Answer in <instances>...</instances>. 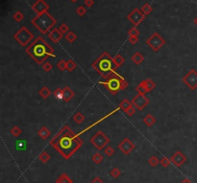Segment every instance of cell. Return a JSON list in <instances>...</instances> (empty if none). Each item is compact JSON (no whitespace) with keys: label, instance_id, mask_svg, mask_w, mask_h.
Segmentation results:
<instances>
[{"label":"cell","instance_id":"6da1fadb","mask_svg":"<svg viewBox=\"0 0 197 183\" xmlns=\"http://www.w3.org/2000/svg\"><path fill=\"white\" fill-rule=\"evenodd\" d=\"M50 145L64 159H69L82 147L83 140L68 126H63L51 139Z\"/></svg>","mask_w":197,"mask_h":183},{"label":"cell","instance_id":"7a4b0ae2","mask_svg":"<svg viewBox=\"0 0 197 183\" xmlns=\"http://www.w3.org/2000/svg\"><path fill=\"white\" fill-rule=\"evenodd\" d=\"M26 53L38 64L41 65L49 57H55L54 49L42 37H38L27 48Z\"/></svg>","mask_w":197,"mask_h":183},{"label":"cell","instance_id":"3957f363","mask_svg":"<svg viewBox=\"0 0 197 183\" xmlns=\"http://www.w3.org/2000/svg\"><path fill=\"white\" fill-rule=\"evenodd\" d=\"M91 66L105 80H108L116 72L117 69V66L113 61V58H112L111 55L107 52H104L100 57H98L92 62Z\"/></svg>","mask_w":197,"mask_h":183},{"label":"cell","instance_id":"277c9868","mask_svg":"<svg viewBox=\"0 0 197 183\" xmlns=\"http://www.w3.org/2000/svg\"><path fill=\"white\" fill-rule=\"evenodd\" d=\"M31 22L42 35H46L49 31L52 30L54 25L57 23V20L50 13L46 12L42 14L36 15Z\"/></svg>","mask_w":197,"mask_h":183},{"label":"cell","instance_id":"5b68a950","mask_svg":"<svg viewBox=\"0 0 197 183\" xmlns=\"http://www.w3.org/2000/svg\"><path fill=\"white\" fill-rule=\"evenodd\" d=\"M100 85H103L112 95H116L119 90H124L128 87V82L117 72H114L106 81H101Z\"/></svg>","mask_w":197,"mask_h":183},{"label":"cell","instance_id":"8992f818","mask_svg":"<svg viewBox=\"0 0 197 183\" xmlns=\"http://www.w3.org/2000/svg\"><path fill=\"white\" fill-rule=\"evenodd\" d=\"M14 39L18 41L21 46H27L33 39H34V35L31 33L27 27H21L18 32L14 35Z\"/></svg>","mask_w":197,"mask_h":183},{"label":"cell","instance_id":"52a82bcc","mask_svg":"<svg viewBox=\"0 0 197 183\" xmlns=\"http://www.w3.org/2000/svg\"><path fill=\"white\" fill-rule=\"evenodd\" d=\"M90 143L98 149V151H101L104 149L107 145L110 143V138L102 131H97L96 133L90 138Z\"/></svg>","mask_w":197,"mask_h":183},{"label":"cell","instance_id":"ba28073f","mask_svg":"<svg viewBox=\"0 0 197 183\" xmlns=\"http://www.w3.org/2000/svg\"><path fill=\"white\" fill-rule=\"evenodd\" d=\"M146 44L148 45L154 52H158L159 50L166 44V40L161 38L158 33H154L146 39Z\"/></svg>","mask_w":197,"mask_h":183},{"label":"cell","instance_id":"9c48e42d","mask_svg":"<svg viewBox=\"0 0 197 183\" xmlns=\"http://www.w3.org/2000/svg\"><path fill=\"white\" fill-rule=\"evenodd\" d=\"M182 81L191 90L197 88V71L195 69H190L182 79Z\"/></svg>","mask_w":197,"mask_h":183},{"label":"cell","instance_id":"30bf717a","mask_svg":"<svg viewBox=\"0 0 197 183\" xmlns=\"http://www.w3.org/2000/svg\"><path fill=\"white\" fill-rule=\"evenodd\" d=\"M132 105L140 111H142L147 106L149 105L150 100L147 98L144 94H138L132 99Z\"/></svg>","mask_w":197,"mask_h":183},{"label":"cell","instance_id":"8fae6325","mask_svg":"<svg viewBox=\"0 0 197 183\" xmlns=\"http://www.w3.org/2000/svg\"><path fill=\"white\" fill-rule=\"evenodd\" d=\"M144 18H145V15L139 9H134L127 15V19L136 27L139 26L144 20Z\"/></svg>","mask_w":197,"mask_h":183},{"label":"cell","instance_id":"7c38bea8","mask_svg":"<svg viewBox=\"0 0 197 183\" xmlns=\"http://www.w3.org/2000/svg\"><path fill=\"white\" fill-rule=\"evenodd\" d=\"M135 148H136L135 144H134L132 141H131L129 138H124V139L118 144V149H119V151H120L122 154H126V155H128L129 154H131V152H133L134 149H135Z\"/></svg>","mask_w":197,"mask_h":183},{"label":"cell","instance_id":"4fadbf2b","mask_svg":"<svg viewBox=\"0 0 197 183\" xmlns=\"http://www.w3.org/2000/svg\"><path fill=\"white\" fill-rule=\"evenodd\" d=\"M49 9V5L44 2V0H37V1L32 5V10L34 11V13L39 14H42L46 13Z\"/></svg>","mask_w":197,"mask_h":183},{"label":"cell","instance_id":"5bb4252c","mask_svg":"<svg viewBox=\"0 0 197 183\" xmlns=\"http://www.w3.org/2000/svg\"><path fill=\"white\" fill-rule=\"evenodd\" d=\"M171 163L177 168H180L181 166L187 161V156L181 152V151H177L171 157H170Z\"/></svg>","mask_w":197,"mask_h":183},{"label":"cell","instance_id":"9a60e30c","mask_svg":"<svg viewBox=\"0 0 197 183\" xmlns=\"http://www.w3.org/2000/svg\"><path fill=\"white\" fill-rule=\"evenodd\" d=\"M63 37V34L59 30V28H53L48 33V38L50 39L54 43H58Z\"/></svg>","mask_w":197,"mask_h":183},{"label":"cell","instance_id":"2e32d148","mask_svg":"<svg viewBox=\"0 0 197 183\" xmlns=\"http://www.w3.org/2000/svg\"><path fill=\"white\" fill-rule=\"evenodd\" d=\"M74 97V92L71 88H69L68 86H65L63 88V101L65 103H68L70 100H72V98Z\"/></svg>","mask_w":197,"mask_h":183},{"label":"cell","instance_id":"e0dca14e","mask_svg":"<svg viewBox=\"0 0 197 183\" xmlns=\"http://www.w3.org/2000/svg\"><path fill=\"white\" fill-rule=\"evenodd\" d=\"M38 135L42 139V140H45L47 139L49 136L51 135V131L49 130L46 127H41L39 131H38Z\"/></svg>","mask_w":197,"mask_h":183},{"label":"cell","instance_id":"ac0fdd59","mask_svg":"<svg viewBox=\"0 0 197 183\" xmlns=\"http://www.w3.org/2000/svg\"><path fill=\"white\" fill-rule=\"evenodd\" d=\"M143 123L145 124V126L147 127H152L155 123H156V118L152 114H147L145 117L143 118Z\"/></svg>","mask_w":197,"mask_h":183},{"label":"cell","instance_id":"d6986e66","mask_svg":"<svg viewBox=\"0 0 197 183\" xmlns=\"http://www.w3.org/2000/svg\"><path fill=\"white\" fill-rule=\"evenodd\" d=\"M55 183H74V182L72 181V179H71L67 174L63 173V174L56 179Z\"/></svg>","mask_w":197,"mask_h":183},{"label":"cell","instance_id":"ffe728a7","mask_svg":"<svg viewBox=\"0 0 197 183\" xmlns=\"http://www.w3.org/2000/svg\"><path fill=\"white\" fill-rule=\"evenodd\" d=\"M132 60L134 61V63H135V64L140 65V64H141V63L143 62V60H144V57H143V55H142L141 53H140V52H136V53L132 56Z\"/></svg>","mask_w":197,"mask_h":183},{"label":"cell","instance_id":"44dd1931","mask_svg":"<svg viewBox=\"0 0 197 183\" xmlns=\"http://www.w3.org/2000/svg\"><path fill=\"white\" fill-rule=\"evenodd\" d=\"M136 91L138 92V94H144V95L148 92V90H147V87H146L145 81H142L140 84L136 87Z\"/></svg>","mask_w":197,"mask_h":183},{"label":"cell","instance_id":"7402d4cb","mask_svg":"<svg viewBox=\"0 0 197 183\" xmlns=\"http://www.w3.org/2000/svg\"><path fill=\"white\" fill-rule=\"evenodd\" d=\"M51 90L49 89L48 87H46V86H43L40 91H39V94H40V96L42 98V99H47V98H49V96L51 95Z\"/></svg>","mask_w":197,"mask_h":183},{"label":"cell","instance_id":"603a6c76","mask_svg":"<svg viewBox=\"0 0 197 183\" xmlns=\"http://www.w3.org/2000/svg\"><path fill=\"white\" fill-rule=\"evenodd\" d=\"M132 106H133L132 102H130L128 99H124L123 101L120 103V105H119V109H121V110H123L125 112L129 107H131Z\"/></svg>","mask_w":197,"mask_h":183},{"label":"cell","instance_id":"cb8c5ba5","mask_svg":"<svg viewBox=\"0 0 197 183\" xmlns=\"http://www.w3.org/2000/svg\"><path fill=\"white\" fill-rule=\"evenodd\" d=\"M64 38H65V39H67V41L69 42V43H73L77 39L76 34H75L74 32H72V31H69L68 34L64 36Z\"/></svg>","mask_w":197,"mask_h":183},{"label":"cell","instance_id":"d4e9b609","mask_svg":"<svg viewBox=\"0 0 197 183\" xmlns=\"http://www.w3.org/2000/svg\"><path fill=\"white\" fill-rule=\"evenodd\" d=\"M113 61H114V64H116V66H117V68H118L125 62V59L121 55H117L116 57L113 58Z\"/></svg>","mask_w":197,"mask_h":183},{"label":"cell","instance_id":"484cf974","mask_svg":"<svg viewBox=\"0 0 197 183\" xmlns=\"http://www.w3.org/2000/svg\"><path fill=\"white\" fill-rule=\"evenodd\" d=\"M73 120L77 123V124H82L85 121V116L82 114L81 112H76L73 115Z\"/></svg>","mask_w":197,"mask_h":183},{"label":"cell","instance_id":"4316f807","mask_svg":"<svg viewBox=\"0 0 197 183\" xmlns=\"http://www.w3.org/2000/svg\"><path fill=\"white\" fill-rule=\"evenodd\" d=\"M103 159H104V157H103V155H102L100 153H95V154L92 155V157H91V160H92L96 165L100 164V163L103 161Z\"/></svg>","mask_w":197,"mask_h":183},{"label":"cell","instance_id":"83f0119b","mask_svg":"<svg viewBox=\"0 0 197 183\" xmlns=\"http://www.w3.org/2000/svg\"><path fill=\"white\" fill-rule=\"evenodd\" d=\"M76 67H77V64L75 63V61L72 59H69L67 61V70L68 72H72L74 69H76Z\"/></svg>","mask_w":197,"mask_h":183},{"label":"cell","instance_id":"f1b7e54d","mask_svg":"<svg viewBox=\"0 0 197 183\" xmlns=\"http://www.w3.org/2000/svg\"><path fill=\"white\" fill-rule=\"evenodd\" d=\"M152 10H153V8H152V6H151L149 3H145V4L142 6V8L140 9V11L142 12V13H143L144 15H148V14L152 12Z\"/></svg>","mask_w":197,"mask_h":183},{"label":"cell","instance_id":"f546056e","mask_svg":"<svg viewBox=\"0 0 197 183\" xmlns=\"http://www.w3.org/2000/svg\"><path fill=\"white\" fill-rule=\"evenodd\" d=\"M53 96L57 100H63V89H62L61 87L56 88V90L53 92Z\"/></svg>","mask_w":197,"mask_h":183},{"label":"cell","instance_id":"4dcf8cb0","mask_svg":"<svg viewBox=\"0 0 197 183\" xmlns=\"http://www.w3.org/2000/svg\"><path fill=\"white\" fill-rule=\"evenodd\" d=\"M50 155H49L48 153L46 152H42L40 155H39V159L42 162V163H47L49 160H50Z\"/></svg>","mask_w":197,"mask_h":183},{"label":"cell","instance_id":"1f68e13d","mask_svg":"<svg viewBox=\"0 0 197 183\" xmlns=\"http://www.w3.org/2000/svg\"><path fill=\"white\" fill-rule=\"evenodd\" d=\"M145 84H146V87H147V90H148V92L152 91L156 87V84H155V82L151 79L145 80Z\"/></svg>","mask_w":197,"mask_h":183},{"label":"cell","instance_id":"d6a6232c","mask_svg":"<svg viewBox=\"0 0 197 183\" xmlns=\"http://www.w3.org/2000/svg\"><path fill=\"white\" fill-rule=\"evenodd\" d=\"M21 132H22V130H21L20 128L18 127V126H14V127L11 129V134H12L14 137H19V136L21 134Z\"/></svg>","mask_w":197,"mask_h":183},{"label":"cell","instance_id":"836d02e7","mask_svg":"<svg viewBox=\"0 0 197 183\" xmlns=\"http://www.w3.org/2000/svg\"><path fill=\"white\" fill-rule=\"evenodd\" d=\"M121 175V171L118 168H112L110 172V175L113 178H118Z\"/></svg>","mask_w":197,"mask_h":183},{"label":"cell","instance_id":"e575fe53","mask_svg":"<svg viewBox=\"0 0 197 183\" xmlns=\"http://www.w3.org/2000/svg\"><path fill=\"white\" fill-rule=\"evenodd\" d=\"M14 19L15 20V21H18V22H20L23 18H24V15H23V13H21V12H19V11H18V12H15L14 13Z\"/></svg>","mask_w":197,"mask_h":183},{"label":"cell","instance_id":"d590c367","mask_svg":"<svg viewBox=\"0 0 197 183\" xmlns=\"http://www.w3.org/2000/svg\"><path fill=\"white\" fill-rule=\"evenodd\" d=\"M160 163L161 164V166L162 167H165V168H167L168 166L170 165V163H171V160L168 158V157H167V156H165V157H162L161 160H160Z\"/></svg>","mask_w":197,"mask_h":183},{"label":"cell","instance_id":"8d00e7d4","mask_svg":"<svg viewBox=\"0 0 197 183\" xmlns=\"http://www.w3.org/2000/svg\"><path fill=\"white\" fill-rule=\"evenodd\" d=\"M148 163L152 166V167H156V166L160 163V160L158 159L157 156L153 155V156H151V157L148 159Z\"/></svg>","mask_w":197,"mask_h":183},{"label":"cell","instance_id":"74e56055","mask_svg":"<svg viewBox=\"0 0 197 183\" xmlns=\"http://www.w3.org/2000/svg\"><path fill=\"white\" fill-rule=\"evenodd\" d=\"M104 154H105L108 157L112 156V155L114 154V149H113V148L111 147V146H107V147L104 149Z\"/></svg>","mask_w":197,"mask_h":183},{"label":"cell","instance_id":"f35d334b","mask_svg":"<svg viewBox=\"0 0 197 183\" xmlns=\"http://www.w3.org/2000/svg\"><path fill=\"white\" fill-rule=\"evenodd\" d=\"M57 67L61 70V71H64L67 70V61L61 60L58 63H57Z\"/></svg>","mask_w":197,"mask_h":183},{"label":"cell","instance_id":"ab89813d","mask_svg":"<svg viewBox=\"0 0 197 183\" xmlns=\"http://www.w3.org/2000/svg\"><path fill=\"white\" fill-rule=\"evenodd\" d=\"M128 35L129 36H137V37H139L140 36V31H139V29L136 26H134L133 28H131L128 31Z\"/></svg>","mask_w":197,"mask_h":183},{"label":"cell","instance_id":"60d3db41","mask_svg":"<svg viewBox=\"0 0 197 183\" xmlns=\"http://www.w3.org/2000/svg\"><path fill=\"white\" fill-rule=\"evenodd\" d=\"M76 13H77V14H78L79 16H83V15H85V14L87 13V10H86V8L83 7V6H79V7L77 8V10H76Z\"/></svg>","mask_w":197,"mask_h":183},{"label":"cell","instance_id":"b9f144b4","mask_svg":"<svg viewBox=\"0 0 197 183\" xmlns=\"http://www.w3.org/2000/svg\"><path fill=\"white\" fill-rule=\"evenodd\" d=\"M42 69L45 71V72H50L52 70V64L48 61H45L43 64H42Z\"/></svg>","mask_w":197,"mask_h":183},{"label":"cell","instance_id":"7bdbcfd3","mask_svg":"<svg viewBox=\"0 0 197 183\" xmlns=\"http://www.w3.org/2000/svg\"><path fill=\"white\" fill-rule=\"evenodd\" d=\"M59 30L63 33V34H65V35H67L68 34V33L69 32V28H68V26L67 25V24H62L60 27H59Z\"/></svg>","mask_w":197,"mask_h":183},{"label":"cell","instance_id":"ee69618b","mask_svg":"<svg viewBox=\"0 0 197 183\" xmlns=\"http://www.w3.org/2000/svg\"><path fill=\"white\" fill-rule=\"evenodd\" d=\"M125 113H126L128 116H133V115L136 113V107H135L134 106H132V107H129V108L125 111Z\"/></svg>","mask_w":197,"mask_h":183},{"label":"cell","instance_id":"f6af8a7d","mask_svg":"<svg viewBox=\"0 0 197 183\" xmlns=\"http://www.w3.org/2000/svg\"><path fill=\"white\" fill-rule=\"evenodd\" d=\"M128 40H129V42L131 44H137L138 41H139V37H137V36H129Z\"/></svg>","mask_w":197,"mask_h":183},{"label":"cell","instance_id":"bcb514c9","mask_svg":"<svg viewBox=\"0 0 197 183\" xmlns=\"http://www.w3.org/2000/svg\"><path fill=\"white\" fill-rule=\"evenodd\" d=\"M90 183H105L99 176H95L92 180H91V182Z\"/></svg>","mask_w":197,"mask_h":183},{"label":"cell","instance_id":"7dc6e473","mask_svg":"<svg viewBox=\"0 0 197 183\" xmlns=\"http://www.w3.org/2000/svg\"><path fill=\"white\" fill-rule=\"evenodd\" d=\"M94 4V0H85V5L89 8L92 7Z\"/></svg>","mask_w":197,"mask_h":183},{"label":"cell","instance_id":"c3c4849f","mask_svg":"<svg viewBox=\"0 0 197 183\" xmlns=\"http://www.w3.org/2000/svg\"><path fill=\"white\" fill-rule=\"evenodd\" d=\"M181 183H192V182H191L189 179H188V178H185V179H184V180H183Z\"/></svg>","mask_w":197,"mask_h":183},{"label":"cell","instance_id":"681fc988","mask_svg":"<svg viewBox=\"0 0 197 183\" xmlns=\"http://www.w3.org/2000/svg\"><path fill=\"white\" fill-rule=\"evenodd\" d=\"M193 23H194V24H195V25L197 26V16H196V18H195L193 19Z\"/></svg>","mask_w":197,"mask_h":183},{"label":"cell","instance_id":"f907efd6","mask_svg":"<svg viewBox=\"0 0 197 183\" xmlns=\"http://www.w3.org/2000/svg\"><path fill=\"white\" fill-rule=\"evenodd\" d=\"M70 1H71V2H76L77 0H70Z\"/></svg>","mask_w":197,"mask_h":183}]
</instances>
